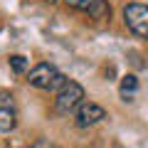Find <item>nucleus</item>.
Wrapping results in <instances>:
<instances>
[{
  "label": "nucleus",
  "instance_id": "obj_5",
  "mask_svg": "<svg viewBox=\"0 0 148 148\" xmlns=\"http://www.w3.org/2000/svg\"><path fill=\"white\" fill-rule=\"evenodd\" d=\"M106 119V111L101 109L99 104H91V101H84V104L77 109V126L79 128H89V126H96L99 121Z\"/></svg>",
  "mask_w": 148,
  "mask_h": 148
},
{
  "label": "nucleus",
  "instance_id": "obj_7",
  "mask_svg": "<svg viewBox=\"0 0 148 148\" xmlns=\"http://www.w3.org/2000/svg\"><path fill=\"white\" fill-rule=\"evenodd\" d=\"M10 69L15 74H25L27 69H30V59L22 57V54H12V57H10Z\"/></svg>",
  "mask_w": 148,
  "mask_h": 148
},
{
  "label": "nucleus",
  "instance_id": "obj_9",
  "mask_svg": "<svg viewBox=\"0 0 148 148\" xmlns=\"http://www.w3.org/2000/svg\"><path fill=\"white\" fill-rule=\"evenodd\" d=\"M30 148H57L54 143H49V141H37V143H32Z\"/></svg>",
  "mask_w": 148,
  "mask_h": 148
},
{
  "label": "nucleus",
  "instance_id": "obj_8",
  "mask_svg": "<svg viewBox=\"0 0 148 148\" xmlns=\"http://www.w3.org/2000/svg\"><path fill=\"white\" fill-rule=\"evenodd\" d=\"M138 89V79L133 77V74H126L121 79V96H128V94H133V91Z\"/></svg>",
  "mask_w": 148,
  "mask_h": 148
},
{
  "label": "nucleus",
  "instance_id": "obj_2",
  "mask_svg": "<svg viewBox=\"0 0 148 148\" xmlns=\"http://www.w3.org/2000/svg\"><path fill=\"white\" fill-rule=\"evenodd\" d=\"M84 104V86L79 82L67 79L64 86L57 91V99H54V111L62 114V116H69L72 111H77L79 106Z\"/></svg>",
  "mask_w": 148,
  "mask_h": 148
},
{
  "label": "nucleus",
  "instance_id": "obj_10",
  "mask_svg": "<svg viewBox=\"0 0 148 148\" xmlns=\"http://www.w3.org/2000/svg\"><path fill=\"white\" fill-rule=\"evenodd\" d=\"M45 3H57V0H45Z\"/></svg>",
  "mask_w": 148,
  "mask_h": 148
},
{
  "label": "nucleus",
  "instance_id": "obj_3",
  "mask_svg": "<svg viewBox=\"0 0 148 148\" xmlns=\"http://www.w3.org/2000/svg\"><path fill=\"white\" fill-rule=\"evenodd\" d=\"M123 22L133 35L148 40V5L143 3H128L123 8Z\"/></svg>",
  "mask_w": 148,
  "mask_h": 148
},
{
  "label": "nucleus",
  "instance_id": "obj_6",
  "mask_svg": "<svg viewBox=\"0 0 148 148\" xmlns=\"http://www.w3.org/2000/svg\"><path fill=\"white\" fill-rule=\"evenodd\" d=\"M17 123V111H15V101L10 94L0 91V133H10Z\"/></svg>",
  "mask_w": 148,
  "mask_h": 148
},
{
  "label": "nucleus",
  "instance_id": "obj_4",
  "mask_svg": "<svg viewBox=\"0 0 148 148\" xmlns=\"http://www.w3.org/2000/svg\"><path fill=\"white\" fill-rule=\"evenodd\" d=\"M64 5L74 8L79 12H86L94 20H109L111 17V5L106 0H64Z\"/></svg>",
  "mask_w": 148,
  "mask_h": 148
},
{
  "label": "nucleus",
  "instance_id": "obj_1",
  "mask_svg": "<svg viewBox=\"0 0 148 148\" xmlns=\"http://www.w3.org/2000/svg\"><path fill=\"white\" fill-rule=\"evenodd\" d=\"M27 82H30V86H35V89H42V91H59L64 86V82H67V77H64L62 72H59L54 64L49 62H40L37 67L30 69V74H27Z\"/></svg>",
  "mask_w": 148,
  "mask_h": 148
}]
</instances>
